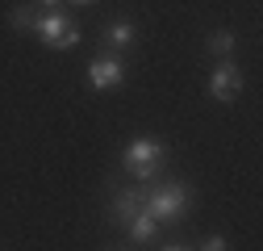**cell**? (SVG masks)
Wrapping results in <instances>:
<instances>
[{
    "label": "cell",
    "instance_id": "cell-1",
    "mask_svg": "<svg viewBox=\"0 0 263 251\" xmlns=\"http://www.w3.org/2000/svg\"><path fill=\"white\" fill-rule=\"evenodd\" d=\"M142 209L155 218V222H176V218L188 209V188L184 184H163L159 193H151L142 201Z\"/></svg>",
    "mask_w": 263,
    "mask_h": 251
},
{
    "label": "cell",
    "instance_id": "cell-2",
    "mask_svg": "<svg viewBox=\"0 0 263 251\" xmlns=\"http://www.w3.org/2000/svg\"><path fill=\"white\" fill-rule=\"evenodd\" d=\"M159 159H163V142L159 138H134L125 147V172L138 176V180H151Z\"/></svg>",
    "mask_w": 263,
    "mask_h": 251
},
{
    "label": "cell",
    "instance_id": "cell-3",
    "mask_svg": "<svg viewBox=\"0 0 263 251\" xmlns=\"http://www.w3.org/2000/svg\"><path fill=\"white\" fill-rule=\"evenodd\" d=\"M38 34H42V42H46L50 50H71V46L80 42V29L63 17V13H54V9L38 21Z\"/></svg>",
    "mask_w": 263,
    "mask_h": 251
},
{
    "label": "cell",
    "instance_id": "cell-4",
    "mask_svg": "<svg viewBox=\"0 0 263 251\" xmlns=\"http://www.w3.org/2000/svg\"><path fill=\"white\" fill-rule=\"evenodd\" d=\"M209 92L217 101H238V92H242V71H238V63H217L213 76H209Z\"/></svg>",
    "mask_w": 263,
    "mask_h": 251
},
{
    "label": "cell",
    "instance_id": "cell-5",
    "mask_svg": "<svg viewBox=\"0 0 263 251\" xmlns=\"http://www.w3.org/2000/svg\"><path fill=\"white\" fill-rule=\"evenodd\" d=\"M121 80H125V63L121 59H92V67H88V84L96 88V92H105V88H121Z\"/></svg>",
    "mask_w": 263,
    "mask_h": 251
},
{
    "label": "cell",
    "instance_id": "cell-6",
    "mask_svg": "<svg viewBox=\"0 0 263 251\" xmlns=\"http://www.w3.org/2000/svg\"><path fill=\"white\" fill-rule=\"evenodd\" d=\"M142 201H146V193L142 188H125V193H117V201H113V222H129L138 209H142Z\"/></svg>",
    "mask_w": 263,
    "mask_h": 251
},
{
    "label": "cell",
    "instance_id": "cell-7",
    "mask_svg": "<svg viewBox=\"0 0 263 251\" xmlns=\"http://www.w3.org/2000/svg\"><path fill=\"white\" fill-rule=\"evenodd\" d=\"M9 21H13V29H21V34H38V9L34 5H17L13 13H9Z\"/></svg>",
    "mask_w": 263,
    "mask_h": 251
},
{
    "label": "cell",
    "instance_id": "cell-8",
    "mask_svg": "<svg viewBox=\"0 0 263 251\" xmlns=\"http://www.w3.org/2000/svg\"><path fill=\"white\" fill-rule=\"evenodd\" d=\"M125 230H129V239H134V243H146V239H155V218H151L146 209H138V213L125 222Z\"/></svg>",
    "mask_w": 263,
    "mask_h": 251
},
{
    "label": "cell",
    "instance_id": "cell-9",
    "mask_svg": "<svg viewBox=\"0 0 263 251\" xmlns=\"http://www.w3.org/2000/svg\"><path fill=\"white\" fill-rule=\"evenodd\" d=\"M234 46H238V38H234V34H226V29H217V34L205 38V50H209V55H221V59L234 55Z\"/></svg>",
    "mask_w": 263,
    "mask_h": 251
},
{
    "label": "cell",
    "instance_id": "cell-10",
    "mask_svg": "<svg viewBox=\"0 0 263 251\" xmlns=\"http://www.w3.org/2000/svg\"><path fill=\"white\" fill-rule=\"evenodd\" d=\"M105 38H109V46H129V42L138 38V25H129V21H117V25L109 29Z\"/></svg>",
    "mask_w": 263,
    "mask_h": 251
},
{
    "label": "cell",
    "instance_id": "cell-11",
    "mask_svg": "<svg viewBox=\"0 0 263 251\" xmlns=\"http://www.w3.org/2000/svg\"><path fill=\"white\" fill-rule=\"evenodd\" d=\"M201 247H209V251H221V247H226V239H221V235H209Z\"/></svg>",
    "mask_w": 263,
    "mask_h": 251
},
{
    "label": "cell",
    "instance_id": "cell-12",
    "mask_svg": "<svg viewBox=\"0 0 263 251\" xmlns=\"http://www.w3.org/2000/svg\"><path fill=\"white\" fill-rule=\"evenodd\" d=\"M38 5H42V9H59V0H38Z\"/></svg>",
    "mask_w": 263,
    "mask_h": 251
},
{
    "label": "cell",
    "instance_id": "cell-13",
    "mask_svg": "<svg viewBox=\"0 0 263 251\" xmlns=\"http://www.w3.org/2000/svg\"><path fill=\"white\" fill-rule=\"evenodd\" d=\"M71 5H88V0H71Z\"/></svg>",
    "mask_w": 263,
    "mask_h": 251
}]
</instances>
